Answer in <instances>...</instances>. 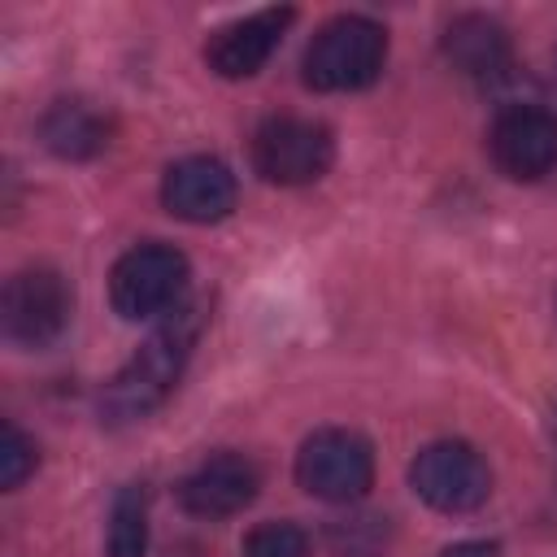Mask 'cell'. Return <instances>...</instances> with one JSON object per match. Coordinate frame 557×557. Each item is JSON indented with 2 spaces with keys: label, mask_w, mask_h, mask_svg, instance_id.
<instances>
[{
  "label": "cell",
  "mask_w": 557,
  "mask_h": 557,
  "mask_svg": "<svg viewBox=\"0 0 557 557\" xmlns=\"http://www.w3.org/2000/svg\"><path fill=\"white\" fill-rule=\"evenodd\" d=\"M239 200V183L226 161L218 157H183L161 178V205L196 226L222 222Z\"/></svg>",
  "instance_id": "9"
},
{
  "label": "cell",
  "mask_w": 557,
  "mask_h": 557,
  "mask_svg": "<svg viewBox=\"0 0 557 557\" xmlns=\"http://www.w3.org/2000/svg\"><path fill=\"white\" fill-rule=\"evenodd\" d=\"M70 309H74L70 283L52 265H30V270H17L4 283L0 326L22 348H48L65 331Z\"/></svg>",
  "instance_id": "7"
},
{
  "label": "cell",
  "mask_w": 557,
  "mask_h": 557,
  "mask_svg": "<svg viewBox=\"0 0 557 557\" xmlns=\"http://www.w3.org/2000/svg\"><path fill=\"white\" fill-rule=\"evenodd\" d=\"M261 470L244 453H213L205 457L183 483H178V505L191 518H231L257 500Z\"/></svg>",
  "instance_id": "10"
},
{
  "label": "cell",
  "mask_w": 557,
  "mask_h": 557,
  "mask_svg": "<svg viewBox=\"0 0 557 557\" xmlns=\"http://www.w3.org/2000/svg\"><path fill=\"white\" fill-rule=\"evenodd\" d=\"M109 135H113L109 113H100L91 100H78V96L48 104V113L39 117V139L61 161H87V157L104 152Z\"/></svg>",
  "instance_id": "13"
},
{
  "label": "cell",
  "mask_w": 557,
  "mask_h": 557,
  "mask_svg": "<svg viewBox=\"0 0 557 557\" xmlns=\"http://www.w3.org/2000/svg\"><path fill=\"white\" fill-rule=\"evenodd\" d=\"M296 9H257L226 26H218L205 44V61L222 78H252L278 48L283 30L292 26Z\"/></svg>",
  "instance_id": "11"
},
{
  "label": "cell",
  "mask_w": 557,
  "mask_h": 557,
  "mask_svg": "<svg viewBox=\"0 0 557 557\" xmlns=\"http://www.w3.org/2000/svg\"><path fill=\"white\" fill-rule=\"evenodd\" d=\"M440 48H444V61L457 74L474 78V83H492V78L509 74V65H513L509 30L496 17H483V13L453 17L448 30H444V39H440Z\"/></svg>",
  "instance_id": "12"
},
{
  "label": "cell",
  "mask_w": 557,
  "mask_h": 557,
  "mask_svg": "<svg viewBox=\"0 0 557 557\" xmlns=\"http://www.w3.org/2000/svg\"><path fill=\"white\" fill-rule=\"evenodd\" d=\"M387 61V30L374 17L339 13L305 48V83L313 91H361L383 74Z\"/></svg>",
  "instance_id": "2"
},
{
  "label": "cell",
  "mask_w": 557,
  "mask_h": 557,
  "mask_svg": "<svg viewBox=\"0 0 557 557\" xmlns=\"http://www.w3.org/2000/svg\"><path fill=\"white\" fill-rule=\"evenodd\" d=\"M487 152L505 178L535 183L557 170V113L540 104H505L487 126Z\"/></svg>",
  "instance_id": "8"
},
{
  "label": "cell",
  "mask_w": 557,
  "mask_h": 557,
  "mask_svg": "<svg viewBox=\"0 0 557 557\" xmlns=\"http://www.w3.org/2000/svg\"><path fill=\"white\" fill-rule=\"evenodd\" d=\"M335 161V135L326 122L278 113L252 131V170L278 187L318 183Z\"/></svg>",
  "instance_id": "4"
},
{
  "label": "cell",
  "mask_w": 557,
  "mask_h": 557,
  "mask_svg": "<svg viewBox=\"0 0 557 557\" xmlns=\"http://www.w3.org/2000/svg\"><path fill=\"white\" fill-rule=\"evenodd\" d=\"M187 292V257L161 239L126 248L109 270V300L122 318H161L183 305Z\"/></svg>",
  "instance_id": "3"
},
{
  "label": "cell",
  "mask_w": 557,
  "mask_h": 557,
  "mask_svg": "<svg viewBox=\"0 0 557 557\" xmlns=\"http://www.w3.org/2000/svg\"><path fill=\"white\" fill-rule=\"evenodd\" d=\"M409 487L440 513H474L492 496V470L466 440H435L409 461Z\"/></svg>",
  "instance_id": "6"
},
{
  "label": "cell",
  "mask_w": 557,
  "mask_h": 557,
  "mask_svg": "<svg viewBox=\"0 0 557 557\" xmlns=\"http://www.w3.org/2000/svg\"><path fill=\"white\" fill-rule=\"evenodd\" d=\"M205 331V300H183L165 322L144 339V348L104 383L100 392V418L109 426L148 418L183 379V366Z\"/></svg>",
  "instance_id": "1"
},
{
  "label": "cell",
  "mask_w": 557,
  "mask_h": 557,
  "mask_svg": "<svg viewBox=\"0 0 557 557\" xmlns=\"http://www.w3.org/2000/svg\"><path fill=\"white\" fill-rule=\"evenodd\" d=\"M444 557H496V544H487V540H461Z\"/></svg>",
  "instance_id": "17"
},
{
  "label": "cell",
  "mask_w": 557,
  "mask_h": 557,
  "mask_svg": "<svg viewBox=\"0 0 557 557\" xmlns=\"http://www.w3.org/2000/svg\"><path fill=\"white\" fill-rule=\"evenodd\" d=\"M35 461H39L35 440L22 435L13 422H4V431H0V487H4V492L22 487V483L35 474Z\"/></svg>",
  "instance_id": "16"
},
{
  "label": "cell",
  "mask_w": 557,
  "mask_h": 557,
  "mask_svg": "<svg viewBox=\"0 0 557 557\" xmlns=\"http://www.w3.org/2000/svg\"><path fill=\"white\" fill-rule=\"evenodd\" d=\"M548 435H553V461H557V409H553V422H548Z\"/></svg>",
  "instance_id": "18"
},
{
  "label": "cell",
  "mask_w": 557,
  "mask_h": 557,
  "mask_svg": "<svg viewBox=\"0 0 557 557\" xmlns=\"http://www.w3.org/2000/svg\"><path fill=\"white\" fill-rule=\"evenodd\" d=\"M239 557H309V535L296 522H261L244 535Z\"/></svg>",
  "instance_id": "15"
},
{
  "label": "cell",
  "mask_w": 557,
  "mask_h": 557,
  "mask_svg": "<svg viewBox=\"0 0 557 557\" xmlns=\"http://www.w3.org/2000/svg\"><path fill=\"white\" fill-rule=\"evenodd\" d=\"M296 483L326 500V505H352L374 483V448L366 435L348 426H322L313 431L296 453Z\"/></svg>",
  "instance_id": "5"
},
{
  "label": "cell",
  "mask_w": 557,
  "mask_h": 557,
  "mask_svg": "<svg viewBox=\"0 0 557 557\" xmlns=\"http://www.w3.org/2000/svg\"><path fill=\"white\" fill-rule=\"evenodd\" d=\"M109 557H144L148 553V492L139 483L122 487L109 509Z\"/></svg>",
  "instance_id": "14"
}]
</instances>
